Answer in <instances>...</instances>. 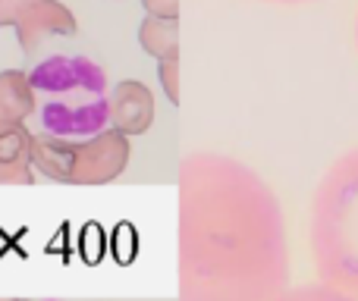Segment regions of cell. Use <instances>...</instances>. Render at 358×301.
<instances>
[{"mask_svg": "<svg viewBox=\"0 0 358 301\" xmlns=\"http://www.w3.org/2000/svg\"><path fill=\"white\" fill-rule=\"evenodd\" d=\"M35 113V88L25 69L0 73V119L3 123H29Z\"/></svg>", "mask_w": 358, "mask_h": 301, "instance_id": "obj_7", "label": "cell"}, {"mask_svg": "<svg viewBox=\"0 0 358 301\" xmlns=\"http://www.w3.org/2000/svg\"><path fill=\"white\" fill-rule=\"evenodd\" d=\"M129 160H132L129 135H123L120 129L107 126V129L76 142V160H73L69 182L73 185H107L117 176H123Z\"/></svg>", "mask_w": 358, "mask_h": 301, "instance_id": "obj_2", "label": "cell"}, {"mask_svg": "<svg viewBox=\"0 0 358 301\" xmlns=\"http://www.w3.org/2000/svg\"><path fill=\"white\" fill-rule=\"evenodd\" d=\"M31 135L25 123L0 119V185H31Z\"/></svg>", "mask_w": 358, "mask_h": 301, "instance_id": "obj_5", "label": "cell"}, {"mask_svg": "<svg viewBox=\"0 0 358 301\" xmlns=\"http://www.w3.org/2000/svg\"><path fill=\"white\" fill-rule=\"evenodd\" d=\"M16 38L19 47L25 54H35L41 50L48 41H57V38H73L79 22H76L73 10L60 0H35L22 16L16 19Z\"/></svg>", "mask_w": 358, "mask_h": 301, "instance_id": "obj_3", "label": "cell"}, {"mask_svg": "<svg viewBox=\"0 0 358 301\" xmlns=\"http://www.w3.org/2000/svg\"><path fill=\"white\" fill-rule=\"evenodd\" d=\"M145 13L151 16H167V19H179V0H142Z\"/></svg>", "mask_w": 358, "mask_h": 301, "instance_id": "obj_11", "label": "cell"}, {"mask_svg": "<svg viewBox=\"0 0 358 301\" xmlns=\"http://www.w3.org/2000/svg\"><path fill=\"white\" fill-rule=\"evenodd\" d=\"M138 44H142V50L148 57H155V60L179 57V19L145 13V19L138 22Z\"/></svg>", "mask_w": 358, "mask_h": 301, "instance_id": "obj_8", "label": "cell"}, {"mask_svg": "<svg viewBox=\"0 0 358 301\" xmlns=\"http://www.w3.org/2000/svg\"><path fill=\"white\" fill-rule=\"evenodd\" d=\"M35 0H0V29H13L16 19L22 16Z\"/></svg>", "mask_w": 358, "mask_h": 301, "instance_id": "obj_10", "label": "cell"}, {"mask_svg": "<svg viewBox=\"0 0 358 301\" xmlns=\"http://www.w3.org/2000/svg\"><path fill=\"white\" fill-rule=\"evenodd\" d=\"M38 123L50 135L82 142L110 126V82L85 54H57L29 73Z\"/></svg>", "mask_w": 358, "mask_h": 301, "instance_id": "obj_1", "label": "cell"}, {"mask_svg": "<svg viewBox=\"0 0 358 301\" xmlns=\"http://www.w3.org/2000/svg\"><path fill=\"white\" fill-rule=\"evenodd\" d=\"M157 119V107H155V94L145 82L138 79H123L110 88V126L120 129L123 135L136 138L155 126Z\"/></svg>", "mask_w": 358, "mask_h": 301, "instance_id": "obj_4", "label": "cell"}, {"mask_svg": "<svg viewBox=\"0 0 358 301\" xmlns=\"http://www.w3.org/2000/svg\"><path fill=\"white\" fill-rule=\"evenodd\" d=\"M76 160V142L63 135H50V132H35L31 135V166L41 176L54 179V182H69Z\"/></svg>", "mask_w": 358, "mask_h": 301, "instance_id": "obj_6", "label": "cell"}, {"mask_svg": "<svg viewBox=\"0 0 358 301\" xmlns=\"http://www.w3.org/2000/svg\"><path fill=\"white\" fill-rule=\"evenodd\" d=\"M157 79H161V88H164V94H167V101L179 107V57L157 60Z\"/></svg>", "mask_w": 358, "mask_h": 301, "instance_id": "obj_9", "label": "cell"}]
</instances>
